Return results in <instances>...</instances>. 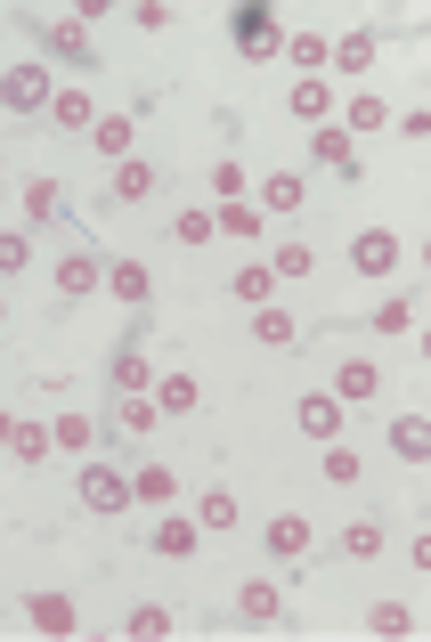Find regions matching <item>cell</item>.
I'll return each mask as SVG.
<instances>
[{"label":"cell","instance_id":"obj_24","mask_svg":"<svg viewBox=\"0 0 431 642\" xmlns=\"http://www.w3.org/2000/svg\"><path fill=\"white\" fill-rule=\"evenodd\" d=\"M57 212H66V188H57V179H33V188H25V220L41 228V220H57Z\"/></svg>","mask_w":431,"mask_h":642},{"label":"cell","instance_id":"obj_22","mask_svg":"<svg viewBox=\"0 0 431 642\" xmlns=\"http://www.w3.org/2000/svg\"><path fill=\"white\" fill-rule=\"evenodd\" d=\"M16 455V464H41V455H49V423H9V440H0Z\"/></svg>","mask_w":431,"mask_h":642},{"label":"cell","instance_id":"obj_9","mask_svg":"<svg viewBox=\"0 0 431 642\" xmlns=\"http://www.w3.org/2000/svg\"><path fill=\"white\" fill-rule=\"evenodd\" d=\"M107 294H114V301H131V309H147L155 277H147V268H139V261H114V268H107Z\"/></svg>","mask_w":431,"mask_h":642},{"label":"cell","instance_id":"obj_39","mask_svg":"<svg viewBox=\"0 0 431 642\" xmlns=\"http://www.w3.org/2000/svg\"><path fill=\"white\" fill-rule=\"evenodd\" d=\"M172 236H179V244H212L220 228H212V212H179V220H172Z\"/></svg>","mask_w":431,"mask_h":642},{"label":"cell","instance_id":"obj_28","mask_svg":"<svg viewBox=\"0 0 431 642\" xmlns=\"http://www.w3.org/2000/svg\"><path fill=\"white\" fill-rule=\"evenodd\" d=\"M172 496V464H139V480H131V505H163Z\"/></svg>","mask_w":431,"mask_h":642},{"label":"cell","instance_id":"obj_37","mask_svg":"<svg viewBox=\"0 0 431 642\" xmlns=\"http://www.w3.org/2000/svg\"><path fill=\"white\" fill-rule=\"evenodd\" d=\"M236 610L253 618V627H269V618H277V586H244V594H236Z\"/></svg>","mask_w":431,"mask_h":642},{"label":"cell","instance_id":"obj_35","mask_svg":"<svg viewBox=\"0 0 431 642\" xmlns=\"http://www.w3.org/2000/svg\"><path fill=\"white\" fill-rule=\"evenodd\" d=\"M196 521H203V529H236V496H229V488H212V496L196 505Z\"/></svg>","mask_w":431,"mask_h":642},{"label":"cell","instance_id":"obj_33","mask_svg":"<svg viewBox=\"0 0 431 642\" xmlns=\"http://www.w3.org/2000/svg\"><path fill=\"white\" fill-rule=\"evenodd\" d=\"M155 416H163L155 399H114V423L131 431V440H139V431H155Z\"/></svg>","mask_w":431,"mask_h":642},{"label":"cell","instance_id":"obj_5","mask_svg":"<svg viewBox=\"0 0 431 642\" xmlns=\"http://www.w3.org/2000/svg\"><path fill=\"white\" fill-rule=\"evenodd\" d=\"M294 423L310 431V440H334V431H342V399H334V390H310V399L294 407Z\"/></svg>","mask_w":431,"mask_h":642},{"label":"cell","instance_id":"obj_43","mask_svg":"<svg viewBox=\"0 0 431 642\" xmlns=\"http://www.w3.org/2000/svg\"><path fill=\"white\" fill-rule=\"evenodd\" d=\"M0 318H9V309H0Z\"/></svg>","mask_w":431,"mask_h":642},{"label":"cell","instance_id":"obj_4","mask_svg":"<svg viewBox=\"0 0 431 642\" xmlns=\"http://www.w3.org/2000/svg\"><path fill=\"white\" fill-rule=\"evenodd\" d=\"M351 268H358V277H391V268H399V236H391V228H366V236L351 244Z\"/></svg>","mask_w":431,"mask_h":642},{"label":"cell","instance_id":"obj_17","mask_svg":"<svg viewBox=\"0 0 431 642\" xmlns=\"http://www.w3.org/2000/svg\"><path fill=\"white\" fill-rule=\"evenodd\" d=\"M375 390H383V375H375V366H366V358H351V366H342V375H334V399H342V407L375 399Z\"/></svg>","mask_w":431,"mask_h":642},{"label":"cell","instance_id":"obj_26","mask_svg":"<svg viewBox=\"0 0 431 642\" xmlns=\"http://www.w3.org/2000/svg\"><path fill=\"white\" fill-rule=\"evenodd\" d=\"M310 155L325 163V171H351V131H334V122H325V131L310 139Z\"/></svg>","mask_w":431,"mask_h":642},{"label":"cell","instance_id":"obj_11","mask_svg":"<svg viewBox=\"0 0 431 642\" xmlns=\"http://www.w3.org/2000/svg\"><path fill=\"white\" fill-rule=\"evenodd\" d=\"M131 131H139V122H131V114H98V122H90V147L122 163V155H131Z\"/></svg>","mask_w":431,"mask_h":642},{"label":"cell","instance_id":"obj_34","mask_svg":"<svg viewBox=\"0 0 431 642\" xmlns=\"http://www.w3.org/2000/svg\"><path fill=\"white\" fill-rule=\"evenodd\" d=\"M25 261H33V236L25 228H0V277H16Z\"/></svg>","mask_w":431,"mask_h":642},{"label":"cell","instance_id":"obj_16","mask_svg":"<svg viewBox=\"0 0 431 642\" xmlns=\"http://www.w3.org/2000/svg\"><path fill=\"white\" fill-rule=\"evenodd\" d=\"M49 122H57V131H90L98 107H90L81 90H49Z\"/></svg>","mask_w":431,"mask_h":642},{"label":"cell","instance_id":"obj_31","mask_svg":"<svg viewBox=\"0 0 431 642\" xmlns=\"http://www.w3.org/2000/svg\"><path fill=\"white\" fill-rule=\"evenodd\" d=\"M261 196H269V212H301V179L294 171H269V179H261Z\"/></svg>","mask_w":431,"mask_h":642},{"label":"cell","instance_id":"obj_41","mask_svg":"<svg viewBox=\"0 0 431 642\" xmlns=\"http://www.w3.org/2000/svg\"><path fill=\"white\" fill-rule=\"evenodd\" d=\"M407 325H416V309H407V301H383L375 309V334H407Z\"/></svg>","mask_w":431,"mask_h":642},{"label":"cell","instance_id":"obj_3","mask_svg":"<svg viewBox=\"0 0 431 642\" xmlns=\"http://www.w3.org/2000/svg\"><path fill=\"white\" fill-rule=\"evenodd\" d=\"M81 505L90 512H131V480H122L114 464H90L81 472Z\"/></svg>","mask_w":431,"mask_h":642},{"label":"cell","instance_id":"obj_10","mask_svg":"<svg viewBox=\"0 0 431 642\" xmlns=\"http://www.w3.org/2000/svg\"><path fill=\"white\" fill-rule=\"evenodd\" d=\"M25 618H33V627H41V634H74V627H81V618H74V602H66V594H33V602H25Z\"/></svg>","mask_w":431,"mask_h":642},{"label":"cell","instance_id":"obj_1","mask_svg":"<svg viewBox=\"0 0 431 642\" xmlns=\"http://www.w3.org/2000/svg\"><path fill=\"white\" fill-rule=\"evenodd\" d=\"M229 41H236L244 57H253V66H269V57L285 49V25H277L269 9H261V0H244V9H229Z\"/></svg>","mask_w":431,"mask_h":642},{"label":"cell","instance_id":"obj_32","mask_svg":"<svg viewBox=\"0 0 431 642\" xmlns=\"http://www.w3.org/2000/svg\"><path fill=\"white\" fill-rule=\"evenodd\" d=\"M366 627H375V634H416V610H407V602H375Z\"/></svg>","mask_w":431,"mask_h":642},{"label":"cell","instance_id":"obj_27","mask_svg":"<svg viewBox=\"0 0 431 642\" xmlns=\"http://www.w3.org/2000/svg\"><path fill=\"white\" fill-rule=\"evenodd\" d=\"M269 277H277L269 261H244L236 277H229V294H236V301H269Z\"/></svg>","mask_w":431,"mask_h":642},{"label":"cell","instance_id":"obj_13","mask_svg":"<svg viewBox=\"0 0 431 642\" xmlns=\"http://www.w3.org/2000/svg\"><path fill=\"white\" fill-rule=\"evenodd\" d=\"M114 390H122V399H139V390H155L147 358H139V342H122V350H114Z\"/></svg>","mask_w":431,"mask_h":642},{"label":"cell","instance_id":"obj_25","mask_svg":"<svg viewBox=\"0 0 431 642\" xmlns=\"http://www.w3.org/2000/svg\"><path fill=\"white\" fill-rule=\"evenodd\" d=\"M122 634H131V642H163V634H172V610H155V602H139L131 618H122Z\"/></svg>","mask_w":431,"mask_h":642},{"label":"cell","instance_id":"obj_2","mask_svg":"<svg viewBox=\"0 0 431 642\" xmlns=\"http://www.w3.org/2000/svg\"><path fill=\"white\" fill-rule=\"evenodd\" d=\"M0 107L9 114H41L49 107V66H9L0 74Z\"/></svg>","mask_w":431,"mask_h":642},{"label":"cell","instance_id":"obj_30","mask_svg":"<svg viewBox=\"0 0 431 642\" xmlns=\"http://www.w3.org/2000/svg\"><path fill=\"white\" fill-rule=\"evenodd\" d=\"M318 472H325V480H342V488H351V480H358L366 464H358V455L342 447V440H325V455H318Z\"/></svg>","mask_w":431,"mask_h":642},{"label":"cell","instance_id":"obj_19","mask_svg":"<svg viewBox=\"0 0 431 642\" xmlns=\"http://www.w3.org/2000/svg\"><path fill=\"white\" fill-rule=\"evenodd\" d=\"M325 57H334V74H366V66H375V33H342Z\"/></svg>","mask_w":431,"mask_h":642},{"label":"cell","instance_id":"obj_8","mask_svg":"<svg viewBox=\"0 0 431 642\" xmlns=\"http://www.w3.org/2000/svg\"><path fill=\"white\" fill-rule=\"evenodd\" d=\"M253 342H261V350H294V342H301V325L285 318L277 301H261V309H253Z\"/></svg>","mask_w":431,"mask_h":642},{"label":"cell","instance_id":"obj_15","mask_svg":"<svg viewBox=\"0 0 431 642\" xmlns=\"http://www.w3.org/2000/svg\"><path fill=\"white\" fill-rule=\"evenodd\" d=\"M285 107H294L301 122H325V107H334V98H325V74H301L294 90H285Z\"/></svg>","mask_w":431,"mask_h":642},{"label":"cell","instance_id":"obj_7","mask_svg":"<svg viewBox=\"0 0 431 642\" xmlns=\"http://www.w3.org/2000/svg\"><path fill=\"white\" fill-rule=\"evenodd\" d=\"M41 41H49V57H66V66H98V49H90V33H81V25H74V16H66V25H41Z\"/></svg>","mask_w":431,"mask_h":642},{"label":"cell","instance_id":"obj_42","mask_svg":"<svg viewBox=\"0 0 431 642\" xmlns=\"http://www.w3.org/2000/svg\"><path fill=\"white\" fill-rule=\"evenodd\" d=\"M212 196H244V171H236V163H212Z\"/></svg>","mask_w":431,"mask_h":642},{"label":"cell","instance_id":"obj_12","mask_svg":"<svg viewBox=\"0 0 431 642\" xmlns=\"http://www.w3.org/2000/svg\"><path fill=\"white\" fill-rule=\"evenodd\" d=\"M155 196V163H131V155H122L114 163V203H147Z\"/></svg>","mask_w":431,"mask_h":642},{"label":"cell","instance_id":"obj_14","mask_svg":"<svg viewBox=\"0 0 431 642\" xmlns=\"http://www.w3.org/2000/svg\"><path fill=\"white\" fill-rule=\"evenodd\" d=\"M269 553H277V562L310 553V521H301V512H277V521H269Z\"/></svg>","mask_w":431,"mask_h":642},{"label":"cell","instance_id":"obj_18","mask_svg":"<svg viewBox=\"0 0 431 642\" xmlns=\"http://www.w3.org/2000/svg\"><path fill=\"white\" fill-rule=\"evenodd\" d=\"M391 447H399V464H423V455H431V423L423 416H399L391 423Z\"/></svg>","mask_w":431,"mask_h":642},{"label":"cell","instance_id":"obj_36","mask_svg":"<svg viewBox=\"0 0 431 642\" xmlns=\"http://www.w3.org/2000/svg\"><path fill=\"white\" fill-rule=\"evenodd\" d=\"M212 228H220V236H253V228H261V212H253V203H220V212H212Z\"/></svg>","mask_w":431,"mask_h":642},{"label":"cell","instance_id":"obj_20","mask_svg":"<svg viewBox=\"0 0 431 642\" xmlns=\"http://www.w3.org/2000/svg\"><path fill=\"white\" fill-rule=\"evenodd\" d=\"M196 399H203V383H196V375H163V383H155V407H163V416H188Z\"/></svg>","mask_w":431,"mask_h":642},{"label":"cell","instance_id":"obj_21","mask_svg":"<svg viewBox=\"0 0 431 642\" xmlns=\"http://www.w3.org/2000/svg\"><path fill=\"white\" fill-rule=\"evenodd\" d=\"M147 545L163 553V562H188V553H196V521H155Z\"/></svg>","mask_w":431,"mask_h":642},{"label":"cell","instance_id":"obj_38","mask_svg":"<svg viewBox=\"0 0 431 642\" xmlns=\"http://www.w3.org/2000/svg\"><path fill=\"white\" fill-rule=\"evenodd\" d=\"M277 277H310V268H318V253H310V244H277Z\"/></svg>","mask_w":431,"mask_h":642},{"label":"cell","instance_id":"obj_23","mask_svg":"<svg viewBox=\"0 0 431 642\" xmlns=\"http://www.w3.org/2000/svg\"><path fill=\"white\" fill-rule=\"evenodd\" d=\"M342 553H351V562H375V553H383V521H375V512L342 529Z\"/></svg>","mask_w":431,"mask_h":642},{"label":"cell","instance_id":"obj_40","mask_svg":"<svg viewBox=\"0 0 431 642\" xmlns=\"http://www.w3.org/2000/svg\"><path fill=\"white\" fill-rule=\"evenodd\" d=\"M285 49H294V66H325V33H294V41H285Z\"/></svg>","mask_w":431,"mask_h":642},{"label":"cell","instance_id":"obj_29","mask_svg":"<svg viewBox=\"0 0 431 642\" xmlns=\"http://www.w3.org/2000/svg\"><path fill=\"white\" fill-rule=\"evenodd\" d=\"M90 440H98V431H90V416H57V423H49V447H66V455H81Z\"/></svg>","mask_w":431,"mask_h":642},{"label":"cell","instance_id":"obj_6","mask_svg":"<svg viewBox=\"0 0 431 642\" xmlns=\"http://www.w3.org/2000/svg\"><path fill=\"white\" fill-rule=\"evenodd\" d=\"M98 285H107V268H98L90 253H66V261H57V294H66V301L98 294Z\"/></svg>","mask_w":431,"mask_h":642}]
</instances>
